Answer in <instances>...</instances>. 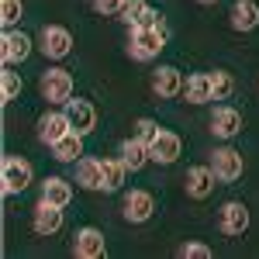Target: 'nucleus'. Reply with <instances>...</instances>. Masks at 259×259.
Returning <instances> with one entry per match:
<instances>
[{
	"instance_id": "obj_30",
	"label": "nucleus",
	"mask_w": 259,
	"mask_h": 259,
	"mask_svg": "<svg viewBox=\"0 0 259 259\" xmlns=\"http://www.w3.org/2000/svg\"><path fill=\"white\" fill-rule=\"evenodd\" d=\"M90 4H94V11L104 14V18H118L121 7H124V0H90Z\"/></svg>"
},
{
	"instance_id": "obj_10",
	"label": "nucleus",
	"mask_w": 259,
	"mask_h": 259,
	"mask_svg": "<svg viewBox=\"0 0 259 259\" xmlns=\"http://www.w3.org/2000/svg\"><path fill=\"white\" fill-rule=\"evenodd\" d=\"M73 132V121H69V114L66 111H49V114H41V121H38V139H41V145H56V142L62 139V135H69Z\"/></svg>"
},
{
	"instance_id": "obj_1",
	"label": "nucleus",
	"mask_w": 259,
	"mask_h": 259,
	"mask_svg": "<svg viewBox=\"0 0 259 259\" xmlns=\"http://www.w3.org/2000/svg\"><path fill=\"white\" fill-rule=\"evenodd\" d=\"M35 180V169L24 156H4L0 162V183H4V194L14 197V194H24Z\"/></svg>"
},
{
	"instance_id": "obj_27",
	"label": "nucleus",
	"mask_w": 259,
	"mask_h": 259,
	"mask_svg": "<svg viewBox=\"0 0 259 259\" xmlns=\"http://www.w3.org/2000/svg\"><path fill=\"white\" fill-rule=\"evenodd\" d=\"M145 7H149L145 0H124V7H121V14H118V18L124 21L128 28H135V24H139V18L145 14Z\"/></svg>"
},
{
	"instance_id": "obj_20",
	"label": "nucleus",
	"mask_w": 259,
	"mask_h": 259,
	"mask_svg": "<svg viewBox=\"0 0 259 259\" xmlns=\"http://www.w3.org/2000/svg\"><path fill=\"white\" fill-rule=\"evenodd\" d=\"M76 183L83 190H104V166H100V159H76Z\"/></svg>"
},
{
	"instance_id": "obj_31",
	"label": "nucleus",
	"mask_w": 259,
	"mask_h": 259,
	"mask_svg": "<svg viewBox=\"0 0 259 259\" xmlns=\"http://www.w3.org/2000/svg\"><path fill=\"white\" fill-rule=\"evenodd\" d=\"M200 4H218V0H200Z\"/></svg>"
},
{
	"instance_id": "obj_24",
	"label": "nucleus",
	"mask_w": 259,
	"mask_h": 259,
	"mask_svg": "<svg viewBox=\"0 0 259 259\" xmlns=\"http://www.w3.org/2000/svg\"><path fill=\"white\" fill-rule=\"evenodd\" d=\"M211 90H214V100H228L235 94L232 73H228V69H214V73H211Z\"/></svg>"
},
{
	"instance_id": "obj_13",
	"label": "nucleus",
	"mask_w": 259,
	"mask_h": 259,
	"mask_svg": "<svg viewBox=\"0 0 259 259\" xmlns=\"http://www.w3.org/2000/svg\"><path fill=\"white\" fill-rule=\"evenodd\" d=\"M149 156H152V162H159V166H173L180 159V135L162 128L159 135H156V142L149 145Z\"/></svg>"
},
{
	"instance_id": "obj_28",
	"label": "nucleus",
	"mask_w": 259,
	"mask_h": 259,
	"mask_svg": "<svg viewBox=\"0 0 259 259\" xmlns=\"http://www.w3.org/2000/svg\"><path fill=\"white\" fill-rule=\"evenodd\" d=\"M159 132H162L159 121H152V118H139V121H135V139H142L145 145H152Z\"/></svg>"
},
{
	"instance_id": "obj_22",
	"label": "nucleus",
	"mask_w": 259,
	"mask_h": 259,
	"mask_svg": "<svg viewBox=\"0 0 259 259\" xmlns=\"http://www.w3.org/2000/svg\"><path fill=\"white\" fill-rule=\"evenodd\" d=\"M41 197L52 200V204H59V207H66L69 200H73V183L62 177H49L45 183H41Z\"/></svg>"
},
{
	"instance_id": "obj_23",
	"label": "nucleus",
	"mask_w": 259,
	"mask_h": 259,
	"mask_svg": "<svg viewBox=\"0 0 259 259\" xmlns=\"http://www.w3.org/2000/svg\"><path fill=\"white\" fill-rule=\"evenodd\" d=\"M100 166H104V190H121V183H124V177L132 173L128 166H124V159H100Z\"/></svg>"
},
{
	"instance_id": "obj_11",
	"label": "nucleus",
	"mask_w": 259,
	"mask_h": 259,
	"mask_svg": "<svg viewBox=\"0 0 259 259\" xmlns=\"http://www.w3.org/2000/svg\"><path fill=\"white\" fill-rule=\"evenodd\" d=\"M104 232L100 228H94V225H87V228H80L76 232V239H73V256L76 259H100L104 256Z\"/></svg>"
},
{
	"instance_id": "obj_16",
	"label": "nucleus",
	"mask_w": 259,
	"mask_h": 259,
	"mask_svg": "<svg viewBox=\"0 0 259 259\" xmlns=\"http://www.w3.org/2000/svg\"><path fill=\"white\" fill-rule=\"evenodd\" d=\"M152 90H156V97H180L183 94V76H180L177 66H159L152 73Z\"/></svg>"
},
{
	"instance_id": "obj_8",
	"label": "nucleus",
	"mask_w": 259,
	"mask_h": 259,
	"mask_svg": "<svg viewBox=\"0 0 259 259\" xmlns=\"http://www.w3.org/2000/svg\"><path fill=\"white\" fill-rule=\"evenodd\" d=\"M214 169H211V162L207 166H190L187 169V177H183V190H187V197H194V200H207L211 194H214Z\"/></svg>"
},
{
	"instance_id": "obj_6",
	"label": "nucleus",
	"mask_w": 259,
	"mask_h": 259,
	"mask_svg": "<svg viewBox=\"0 0 259 259\" xmlns=\"http://www.w3.org/2000/svg\"><path fill=\"white\" fill-rule=\"evenodd\" d=\"M249 207L242 204V200H225L218 211V228L225 232V235H232V239H239V235H245L249 232Z\"/></svg>"
},
{
	"instance_id": "obj_4",
	"label": "nucleus",
	"mask_w": 259,
	"mask_h": 259,
	"mask_svg": "<svg viewBox=\"0 0 259 259\" xmlns=\"http://www.w3.org/2000/svg\"><path fill=\"white\" fill-rule=\"evenodd\" d=\"M38 49L45 52V59H66L73 52V35L62 24H45L38 35Z\"/></svg>"
},
{
	"instance_id": "obj_15",
	"label": "nucleus",
	"mask_w": 259,
	"mask_h": 259,
	"mask_svg": "<svg viewBox=\"0 0 259 259\" xmlns=\"http://www.w3.org/2000/svg\"><path fill=\"white\" fill-rule=\"evenodd\" d=\"M59 228H62V207L41 197L35 204V232L38 235H56Z\"/></svg>"
},
{
	"instance_id": "obj_21",
	"label": "nucleus",
	"mask_w": 259,
	"mask_h": 259,
	"mask_svg": "<svg viewBox=\"0 0 259 259\" xmlns=\"http://www.w3.org/2000/svg\"><path fill=\"white\" fill-rule=\"evenodd\" d=\"M52 156H56L59 162H76L83 156V135L76 132V128H73L69 135H62V139L52 145Z\"/></svg>"
},
{
	"instance_id": "obj_2",
	"label": "nucleus",
	"mask_w": 259,
	"mask_h": 259,
	"mask_svg": "<svg viewBox=\"0 0 259 259\" xmlns=\"http://www.w3.org/2000/svg\"><path fill=\"white\" fill-rule=\"evenodd\" d=\"M166 49V35L156 28H132L128 35V56L135 62H152L159 59V52Z\"/></svg>"
},
{
	"instance_id": "obj_19",
	"label": "nucleus",
	"mask_w": 259,
	"mask_h": 259,
	"mask_svg": "<svg viewBox=\"0 0 259 259\" xmlns=\"http://www.w3.org/2000/svg\"><path fill=\"white\" fill-rule=\"evenodd\" d=\"M118 156L124 159V166H128L132 173H139L142 166H145V162L152 159V156H149V145H145L142 139H135V135H132V139H124V142H121Z\"/></svg>"
},
{
	"instance_id": "obj_26",
	"label": "nucleus",
	"mask_w": 259,
	"mask_h": 259,
	"mask_svg": "<svg viewBox=\"0 0 259 259\" xmlns=\"http://www.w3.org/2000/svg\"><path fill=\"white\" fill-rule=\"evenodd\" d=\"M24 14V7H21V0H0V24L4 28H14Z\"/></svg>"
},
{
	"instance_id": "obj_5",
	"label": "nucleus",
	"mask_w": 259,
	"mask_h": 259,
	"mask_svg": "<svg viewBox=\"0 0 259 259\" xmlns=\"http://www.w3.org/2000/svg\"><path fill=\"white\" fill-rule=\"evenodd\" d=\"M211 169H214V177L221 183H235L242 177V169H245V159H242V152H235L232 145H221L211 152Z\"/></svg>"
},
{
	"instance_id": "obj_18",
	"label": "nucleus",
	"mask_w": 259,
	"mask_h": 259,
	"mask_svg": "<svg viewBox=\"0 0 259 259\" xmlns=\"http://www.w3.org/2000/svg\"><path fill=\"white\" fill-rule=\"evenodd\" d=\"M180 97L187 100V104H207V100H214V90H211V73H194V76H187L183 80V94Z\"/></svg>"
},
{
	"instance_id": "obj_25",
	"label": "nucleus",
	"mask_w": 259,
	"mask_h": 259,
	"mask_svg": "<svg viewBox=\"0 0 259 259\" xmlns=\"http://www.w3.org/2000/svg\"><path fill=\"white\" fill-rule=\"evenodd\" d=\"M18 94H21V76L11 66H4V73H0V97H4V104H11Z\"/></svg>"
},
{
	"instance_id": "obj_14",
	"label": "nucleus",
	"mask_w": 259,
	"mask_h": 259,
	"mask_svg": "<svg viewBox=\"0 0 259 259\" xmlns=\"http://www.w3.org/2000/svg\"><path fill=\"white\" fill-rule=\"evenodd\" d=\"M66 114H69L73 128H76L80 135H90V132H94V124H97V111H94V104H90V100L69 97V100H66Z\"/></svg>"
},
{
	"instance_id": "obj_9",
	"label": "nucleus",
	"mask_w": 259,
	"mask_h": 259,
	"mask_svg": "<svg viewBox=\"0 0 259 259\" xmlns=\"http://www.w3.org/2000/svg\"><path fill=\"white\" fill-rule=\"evenodd\" d=\"M152 211H156V200L149 190H128L124 200H121V214L132 221V225H142V221L152 218Z\"/></svg>"
},
{
	"instance_id": "obj_12",
	"label": "nucleus",
	"mask_w": 259,
	"mask_h": 259,
	"mask_svg": "<svg viewBox=\"0 0 259 259\" xmlns=\"http://www.w3.org/2000/svg\"><path fill=\"white\" fill-rule=\"evenodd\" d=\"M211 132L218 135V139H235L242 132V114L235 107H228V104H218L214 107V114H211Z\"/></svg>"
},
{
	"instance_id": "obj_17",
	"label": "nucleus",
	"mask_w": 259,
	"mask_h": 259,
	"mask_svg": "<svg viewBox=\"0 0 259 259\" xmlns=\"http://www.w3.org/2000/svg\"><path fill=\"white\" fill-rule=\"evenodd\" d=\"M228 21H232L235 31H256L259 28V4L256 0H235Z\"/></svg>"
},
{
	"instance_id": "obj_3",
	"label": "nucleus",
	"mask_w": 259,
	"mask_h": 259,
	"mask_svg": "<svg viewBox=\"0 0 259 259\" xmlns=\"http://www.w3.org/2000/svg\"><path fill=\"white\" fill-rule=\"evenodd\" d=\"M38 90H41V97L49 100V104H66V100L73 97V73L62 69V66L45 69L41 80H38Z\"/></svg>"
},
{
	"instance_id": "obj_7",
	"label": "nucleus",
	"mask_w": 259,
	"mask_h": 259,
	"mask_svg": "<svg viewBox=\"0 0 259 259\" xmlns=\"http://www.w3.org/2000/svg\"><path fill=\"white\" fill-rule=\"evenodd\" d=\"M31 45L35 41L28 38L24 31L4 28V38H0V59H4V66H21V62L31 56Z\"/></svg>"
},
{
	"instance_id": "obj_29",
	"label": "nucleus",
	"mask_w": 259,
	"mask_h": 259,
	"mask_svg": "<svg viewBox=\"0 0 259 259\" xmlns=\"http://www.w3.org/2000/svg\"><path fill=\"white\" fill-rule=\"evenodd\" d=\"M177 256H183V259H211L214 252H211L204 242H183V245L177 249Z\"/></svg>"
}]
</instances>
